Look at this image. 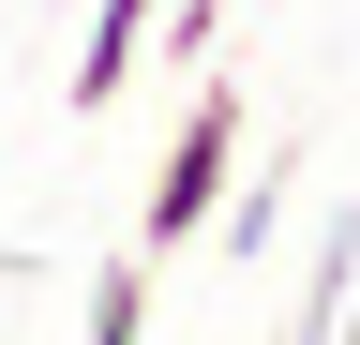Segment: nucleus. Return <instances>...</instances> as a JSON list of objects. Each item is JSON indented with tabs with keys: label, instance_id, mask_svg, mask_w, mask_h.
I'll use <instances>...</instances> for the list:
<instances>
[{
	"label": "nucleus",
	"instance_id": "f257e3e1",
	"mask_svg": "<svg viewBox=\"0 0 360 345\" xmlns=\"http://www.w3.org/2000/svg\"><path fill=\"white\" fill-rule=\"evenodd\" d=\"M225 165H240V75L195 60V105H180V136H165V165H150L135 255H180V240H195V226H210V195H225Z\"/></svg>",
	"mask_w": 360,
	"mask_h": 345
},
{
	"label": "nucleus",
	"instance_id": "f03ea898",
	"mask_svg": "<svg viewBox=\"0 0 360 345\" xmlns=\"http://www.w3.org/2000/svg\"><path fill=\"white\" fill-rule=\"evenodd\" d=\"M150 15H165V0H105V15H90V46H75V75H60V105H75V120H105V105H120V75L150 60Z\"/></svg>",
	"mask_w": 360,
	"mask_h": 345
},
{
	"label": "nucleus",
	"instance_id": "7ed1b4c3",
	"mask_svg": "<svg viewBox=\"0 0 360 345\" xmlns=\"http://www.w3.org/2000/svg\"><path fill=\"white\" fill-rule=\"evenodd\" d=\"M75 345H150V255H120V271L75 300Z\"/></svg>",
	"mask_w": 360,
	"mask_h": 345
},
{
	"label": "nucleus",
	"instance_id": "20e7f679",
	"mask_svg": "<svg viewBox=\"0 0 360 345\" xmlns=\"http://www.w3.org/2000/svg\"><path fill=\"white\" fill-rule=\"evenodd\" d=\"M210 210H225V255H270V240H285V165H255V181L210 195Z\"/></svg>",
	"mask_w": 360,
	"mask_h": 345
}]
</instances>
